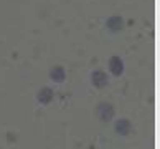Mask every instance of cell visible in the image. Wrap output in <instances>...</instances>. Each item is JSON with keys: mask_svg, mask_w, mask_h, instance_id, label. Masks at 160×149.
<instances>
[{"mask_svg": "<svg viewBox=\"0 0 160 149\" xmlns=\"http://www.w3.org/2000/svg\"><path fill=\"white\" fill-rule=\"evenodd\" d=\"M91 83H92V85L96 86V88H104V86L109 83L108 73H104L102 70L92 71V75H91Z\"/></svg>", "mask_w": 160, "mask_h": 149, "instance_id": "7a4b0ae2", "label": "cell"}, {"mask_svg": "<svg viewBox=\"0 0 160 149\" xmlns=\"http://www.w3.org/2000/svg\"><path fill=\"white\" fill-rule=\"evenodd\" d=\"M37 99H38V103H41V104H48V103H51V99H53V89L51 88H41L40 91H38V94H37Z\"/></svg>", "mask_w": 160, "mask_h": 149, "instance_id": "8992f818", "label": "cell"}, {"mask_svg": "<svg viewBox=\"0 0 160 149\" xmlns=\"http://www.w3.org/2000/svg\"><path fill=\"white\" fill-rule=\"evenodd\" d=\"M106 27H108L109 32H121L124 28V20L122 17H117V15H112L106 20Z\"/></svg>", "mask_w": 160, "mask_h": 149, "instance_id": "3957f363", "label": "cell"}, {"mask_svg": "<svg viewBox=\"0 0 160 149\" xmlns=\"http://www.w3.org/2000/svg\"><path fill=\"white\" fill-rule=\"evenodd\" d=\"M98 116L101 121H104V123H108L111 121L112 118H114V108H112V104L109 103H101L98 106Z\"/></svg>", "mask_w": 160, "mask_h": 149, "instance_id": "6da1fadb", "label": "cell"}, {"mask_svg": "<svg viewBox=\"0 0 160 149\" xmlns=\"http://www.w3.org/2000/svg\"><path fill=\"white\" fill-rule=\"evenodd\" d=\"M114 129H116V133H117V134H121V136H127V134L130 133V131H132V124H130L129 119L122 118V119H119V121L116 123Z\"/></svg>", "mask_w": 160, "mask_h": 149, "instance_id": "277c9868", "label": "cell"}, {"mask_svg": "<svg viewBox=\"0 0 160 149\" xmlns=\"http://www.w3.org/2000/svg\"><path fill=\"white\" fill-rule=\"evenodd\" d=\"M50 78L53 81H56V83H61L64 81V78H66V73H64V68L60 67V65H56V67H53L50 70Z\"/></svg>", "mask_w": 160, "mask_h": 149, "instance_id": "52a82bcc", "label": "cell"}, {"mask_svg": "<svg viewBox=\"0 0 160 149\" xmlns=\"http://www.w3.org/2000/svg\"><path fill=\"white\" fill-rule=\"evenodd\" d=\"M109 70H111L112 75L121 76L122 71H124V63H122V60H121L119 56H111V60H109Z\"/></svg>", "mask_w": 160, "mask_h": 149, "instance_id": "5b68a950", "label": "cell"}]
</instances>
